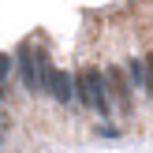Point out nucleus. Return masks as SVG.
Segmentation results:
<instances>
[{"mask_svg":"<svg viewBox=\"0 0 153 153\" xmlns=\"http://www.w3.org/2000/svg\"><path fill=\"white\" fill-rule=\"evenodd\" d=\"M75 86H79V101L82 105L97 108L101 120L112 116V101H108V90H105V71H97V67H82L79 79H75Z\"/></svg>","mask_w":153,"mask_h":153,"instance_id":"f257e3e1","label":"nucleus"},{"mask_svg":"<svg viewBox=\"0 0 153 153\" xmlns=\"http://www.w3.org/2000/svg\"><path fill=\"white\" fill-rule=\"evenodd\" d=\"M37 60H41V52H37L34 41H26L19 49V56H15V64H19V79H22V86H26V94H41V82H37Z\"/></svg>","mask_w":153,"mask_h":153,"instance_id":"f03ea898","label":"nucleus"},{"mask_svg":"<svg viewBox=\"0 0 153 153\" xmlns=\"http://www.w3.org/2000/svg\"><path fill=\"white\" fill-rule=\"evenodd\" d=\"M105 90L120 101V108H131V86H127L120 67H105Z\"/></svg>","mask_w":153,"mask_h":153,"instance_id":"7ed1b4c3","label":"nucleus"},{"mask_svg":"<svg viewBox=\"0 0 153 153\" xmlns=\"http://www.w3.org/2000/svg\"><path fill=\"white\" fill-rule=\"evenodd\" d=\"M49 94L56 97L60 105H71V101H79V86H75V79L67 71H56L52 75V86H49Z\"/></svg>","mask_w":153,"mask_h":153,"instance_id":"20e7f679","label":"nucleus"},{"mask_svg":"<svg viewBox=\"0 0 153 153\" xmlns=\"http://www.w3.org/2000/svg\"><path fill=\"white\" fill-rule=\"evenodd\" d=\"M127 71H131L134 90H146V60H131V64H127Z\"/></svg>","mask_w":153,"mask_h":153,"instance_id":"39448f33","label":"nucleus"},{"mask_svg":"<svg viewBox=\"0 0 153 153\" xmlns=\"http://www.w3.org/2000/svg\"><path fill=\"white\" fill-rule=\"evenodd\" d=\"M7 71H11V56L0 52V97H4V79H7Z\"/></svg>","mask_w":153,"mask_h":153,"instance_id":"423d86ee","label":"nucleus"},{"mask_svg":"<svg viewBox=\"0 0 153 153\" xmlns=\"http://www.w3.org/2000/svg\"><path fill=\"white\" fill-rule=\"evenodd\" d=\"M146 90L153 94V56H146Z\"/></svg>","mask_w":153,"mask_h":153,"instance_id":"0eeeda50","label":"nucleus"}]
</instances>
